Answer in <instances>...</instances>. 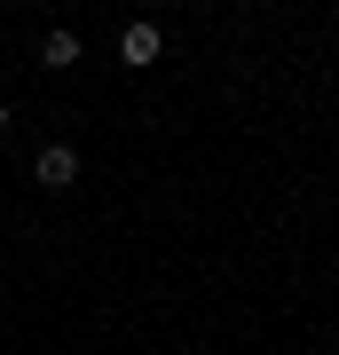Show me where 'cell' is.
Listing matches in <instances>:
<instances>
[{"label":"cell","instance_id":"277c9868","mask_svg":"<svg viewBox=\"0 0 339 355\" xmlns=\"http://www.w3.org/2000/svg\"><path fill=\"white\" fill-rule=\"evenodd\" d=\"M0 135H8V111H0Z\"/></svg>","mask_w":339,"mask_h":355},{"label":"cell","instance_id":"6da1fadb","mask_svg":"<svg viewBox=\"0 0 339 355\" xmlns=\"http://www.w3.org/2000/svg\"><path fill=\"white\" fill-rule=\"evenodd\" d=\"M32 182H40V190H71V182H79V150L48 142V150H40V166H32Z\"/></svg>","mask_w":339,"mask_h":355},{"label":"cell","instance_id":"7a4b0ae2","mask_svg":"<svg viewBox=\"0 0 339 355\" xmlns=\"http://www.w3.org/2000/svg\"><path fill=\"white\" fill-rule=\"evenodd\" d=\"M158 48H166L158 24H126V32H119V55H126V64H158Z\"/></svg>","mask_w":339,"mask_h":355},{"label":"cell","instance_id":"3957f363","mask_svg":"<svg viewBox=\"0 0 339 355\" xmlns=\"http://www.w3.org/2000/svg\"><path fill=\"white\" fill-rule=\"evenodd\" d=\"M40 64H48V71H71L79 64V32H48V40H40Z\"/></svg>","mask_w":339,"mask_h":355}]
</instances>
